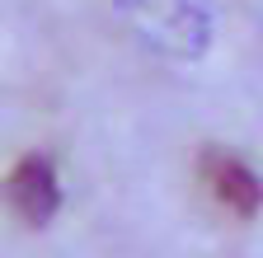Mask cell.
<instances>
[{"label": "cell", "instance_id": "7a4b0ae2", "mask_svg": "<svg viewBox=\"0 0 263 258\" xmlns=\"http://www.w3.org/2000/svg\"><path fill=\"white\" fill-rule=\"evenodd\" d=\"M197 169H202V183L212 188V197L230 216H240V221L258 216V207H263V178L245 165L240 155H230L221 146H207L202 160H197Z\"/></svg>", "mask_w": 263, "mask_h": 258}, {"label": "cell", "instance_id": "6da1fadb", "mask_svg": "<svg viewBox=\"0 0 263 258\" xmlns=\"http://www.w3.org/2000/svg\"><path fill=\"white\" fill-rule=\"evenodd\" d=\"M5 202H10V211L19 216V221H28V225H47L52 216H57V207H61V178H57V165L47 155H24L19 165L10 169V178H5Z\"/></svg>", "mask_w": 263, "mask_h": 258}]
</instances>
